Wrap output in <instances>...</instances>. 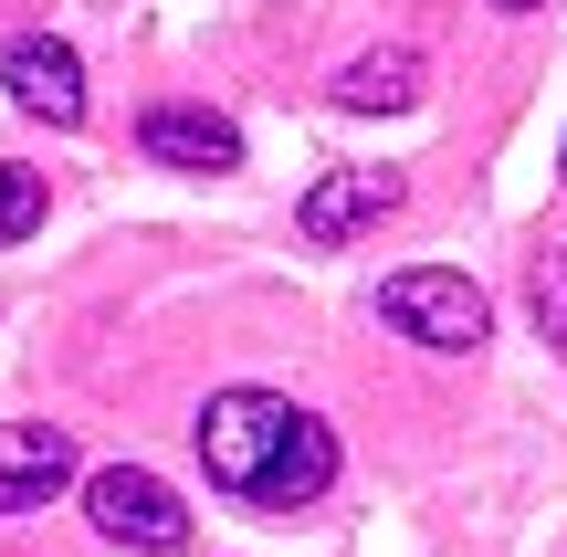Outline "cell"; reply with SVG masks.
Here are the masks:
<instances>
[{"mask_svg":"<svg viewBox=\"0 0 567 557\" xmlns=\"http://www.w3.org/2000/svg\"><path fill=\"white\" fill-rule=\"evenodd\" d=\"M200 474L243 505H316L337 484V432L316 411H295L284 390H210Z\"/></svg>","mask_w":567,"mask_h":557,"instance_id":"1","label":"cell"},{"mask_svg":"<svg viewBox=\"0 0 567 557\" xmlns=\"http://www.w3.org/2000/svg\"><path fill=\"white\" fill-rule=\"evenodd\" d=\"M379 316L410 337V348H442V358H473V348H484V327H494L484 285H473V274H442V264L389 274V285H379Z\"/></svg>","mask_w":567,"mask_h":557,"instance_id":"2","label":"cell"},{"mask_svg":"<svg viewBox=\"0 0 567 557\" xmlns=\"http://www.w3.org/2000/svg\"><path fill=\"white\" fill-rule=\"evenodd\" d=\"M84 516H95L105 547H137V557H179V547H189V505L168 495L158 474H137V463L84 474Z\"/></svg>","mask_w":567,"mask_h":557,"instance_id":"3","label":"cell"},{"mask_svg":"<svg viewBox=\"0 0 567 557\" xmlns=\"http://www.w3.org/2000/svg\"><path fill=\"white\" fill-rule=\"evenodd\" d=\"M74 474H84V463H74V432H53V421H0V516L53 505Z\"/></svg>","mask_w":567,"mask_h":557,"instance_id":"4","label":"cell"},{"mask_svg":"<svg viewBox=\"0 0 567 557\" xmlns=\"http://www.w3.org/2000/svg\"><path fill=\"white\" fill-rule=\"evenodd\" d=\"M0 84H11V105H32L42 126H84V63H74V42L21 32L11 53H0Z\"/></svg>","mask_w":567,"mask_h":557,"instance_id":"5","label":"cell"},{"mask_svg":"<svg viewBox=\"0 0 567 557\" xmlns=\"http://www.w3.org/2000/svg\"><path fill=\"white\" fill-rule=\"evenodd\" d=\"M410 189H400V168H337V179H316L295 200V231L305 243H347V231H368V221H389Z\"/></svg>","mask_w":567,"mask_h":557,"instance_id":"6","label":"cell"},{"mask_svg":"<svg viewBox=\"0 0 567 557\" xmlns=\"http://www.w3.org/2000/svg\"><path fill=\"white\" fill-rule=\"evenodd\" d=\"M137 147L158 168H243V126L210 116V105H147V116H137Z\"/></svg>","mask_w":567,"mask_h":557,"instance_id":"7","label":"cell"},{"mask_svg":"<svg viewBox=\"0 0 567 557\" xmlns=\"http://www.w3.org/2000/svg\"><path fill=\"white\" fill-rule=\"evenodd\" d=\"M337 105H358V116H379V105H421V53H410V42L358 53V63L337 74Z\"/></svg>","mask_w":567,"mask_h":557,"instance_id":"8","label":"cell"},{"mask_svg":"<svg viewBox=\"0 0 567 557\" xmlns=\"http://www.w3.org/2000/svg\"><path fill=\"white\" fill-rule=\"evenodd\" d=\"M526 306H536V327H547V348H567V252H536Z\"/></svg>","mask_w":567,"mask_h":557,"instance_id":"9","label":"cell"},{"mask_svg":"<svg viewBox=\"0 0 567 557\" xmlns=\"http://www.w3.org/2000/svg\"><path fill=\"white\" fill-rule=\"evenodd\" d=\"M42 231V168H0V243Z\"/></svg>","mask_w":567,"mask_h":557,"instance_id":"10","label":"cell"},{"mask_svg":"<svg viewBox=\"0 0 567 557\" xmlns=\"http://www.w3.org/2000/svg\"><path fill=\"white\" fill-rule=\"evenodd\" d=\"M494 11H547V0H494Z\"/></svg>","mask_w":567,"mask_h":557,"instance_id":"11","label":"cell"},{"mask_svg":"<svg viewBox=\"0 0 567 557\" xmlns=\"http://www.w3.org/2000/svg\"><path fill=\"white\" fill-rule=\"evenodd\" d=\"M557 179H567V147H557Z\"/></svg>","mask_w":567,"mask_h":557,"instance_id":"12","label":"cell"}]
</instances>
